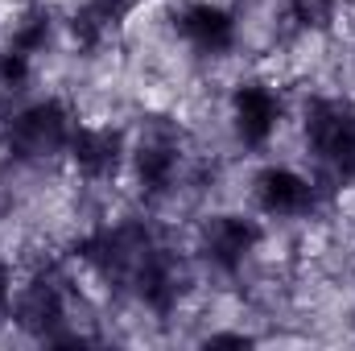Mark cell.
<instances>
[{"instance_id": "16", "label": "cell", "mask_w": 355, "mask_h": 351, "mask_svg": "<svg viewBox=\"0 0 355 351\" xmlns=\"http://www.w3.org/2000/svg\"><path fill=\"white\" fill-rule=\"evenodd\" d=\"M87 8L103 21V25H107V29H116V25L137 8V0H87Z\"/></svg>"}, {"instance_id": "18", "label": "cell", "mask_w": 355, "mask_h": 351, "mask_svg": "<svg viewBox=\"0 0 355 351\" xmlns=\"http://www.w3.org/2000/svg\"><path fill=\"white\" fill-rule=\"evenodd\" d=\"M8 302H12V268L0 261V310H4Z\"/></svg>"}, {"instance_id": "11", "label": "cell", "mask_w": 355, "mask_h": 351, "mask_svg": "<svg viewBox=\"0 0 355 351\" xmlns=\"http://www.w3.org/2000/svg\"><path fill=\"white\" fill-rule=\"evenodd\" d=\"M257 198L268 215H302L314 203V186L285 166H272L257 178Z\"/></svg>"}, {"instance_id": "12", "label": "cell", "mask_w": 355, "mask_h": 351, "mask_svg": "<svg viewBox=\"0 0 355 351\" xmlns=\"http://www.w3.org/2000/svg\"><path fill=\"white\" fill-rule=\"evenodd\" d=\"M285 12H289V21H293L297 29L322 33V29H331V21H335V0H285Z\"/></svg>"}, {"instance_id": "6", "label": "cell", "mask_w": 355, "mask_h": 351, "mask_svg": "<svg viewBox=\"0 0 355 351\" xmlns=\"http://www.w3.org/2000/svg\"><path fill=\"white\" fill-rule=\"evenodd\" d=\"M178 29H182V37H186L198 54H223V50H232V42H236V21H232V12L219 8V4H207V0L182 8Z\"/></svg>"}, {"instance_id": "4", "label": "cell", "mask_w": 355, "mask_h": 351, "mask_svg": "<svg viewBox=\"0 0 355 351\" xmlns=\"http://www.w3.org/2000/svg\"><path fill=\"white\" fill-rule=\"evenodd\" d=\"M257 244H261V228L244 215H215L202 228V257L223 273H236L252 257Z\"/></svg>"}, {"instance_id": "1", "label": "cell", "mask_w": 355, "mask_h": 351, "mask_svg": "<svg viewBox=\"0 0 355 351\" xmlns=\"http://www.w3.org/2000/svg\"><path fill=\"white\" fill-rule=\"evenodd\" d=\"M306 149L314 157L318 182L339 190L355 178V108L343 99L306 103Z\"/></svg>"}, {"instance_id": "10", "label": "cell", "mask_w": 355, "mask_h": 351, "mask_svg": "<svg viewBox=\"0 0 355 351\" xmlns=\"http://www.w3.org/2000/svg\"><path fill=\"white\" fill-rule=\"evenodd\" d=\"M182 268H178V261L166 252V248H157L153 257H149V264L137 273V281H132V289L141 293V302L149 306V310H157V314H170L178 306V298H182Z\"/></svg>"}, {"instance_id": "7", "label": "cell", "mask_w": 355, "mask_h": 351, "mask_svg": "<svg viewBox=\"0 0 355 351\" xmlns=\"http://www.w3.org/2000/svg\"><path fill=\"white\" fill-rule=\"evenodd\" d=\"M137 178H141V186L149 190V194H162V190H170V182L178 174V162H182V145H178V137L170 128H153V132H145L141 137V145H137Z\"/></svg>"}, {"instance_id": "3", "label": "cell", "mask_w": 355, "mask_h": 351, "mask_svg": "<svg viewBox=\"0 0 355 351\" xmlns=\"http://www.w3.org/2000/svg\"><path fill=\"white\" fill-rule=\"evenodd\" d=\"M157 252L153 236L141 228V223H120V228H107L99 236H91L83 244V257H87L103 277L112 281H137V273L149 264V257Z\"/></svg>"}, {"instance_id": "14", "label": "cell", "mask_w": 355, "mask_h": 351, "mask_svg": "<svg viewBox=\"0 0 355 351\" xmlns=\"http://www.w3.org/2000/svg\"><path fill=\"white\" fill-rule=\"evenodd\" d=\"M71 37H75V42H79L83 50H95V46H99V42L107 37V25H103V21H99V17L91 12L87 4H83V8H79V12L71 17Z\"/></svg>"}, {"instance_id": "9", "label": "cell", "mask_w": 355, "mask_h": 351, "mask_svg": "<svg viewBox=\"0 0 355 351\" xmlns=\"http://www.w3.org/2000/svg\"><path fill=\"white\" fill-rule=\"evenodd\" d=\"M12 318H17V327H25L29 335H42V339H46V335L62 323V293H58V285L46 281V277L29 281V285L17 293V302H12Z\"/></svg>"}, {"instance_id": "8", "label": "cell", "mask_w": 355, "mask_h": 351, "mask_svg": "<svg viewBox=\"0 0 355 351\" xmlns=\"http://www.w3.org/2000/svg\"><path fill=\"white\" fill-rule=\"evenodd\" d=\"M67 153H71L79 174L99 182V178L116 174V166H120V132H112V128H75Z\"/></svg>"}, {"instance_id": "5", "label": "cell", "mask_w": 355, "mask_h": 351, "mask_svg": "<svg viewBox=\"0 0 355 351\" xmlns=\"http://www.w3.org/2000/svg\"><path fill=\"white\" fill-rule=\"evenodd\" d=\"M232 120H236V137L244 145H265L281 120V99L261 83H244L232 99Z\"/></svg>"}, {"instance_id": "15", "label": "cell", "mask_w": 355, "mask_h": 351, "mask_svg": "<svg viewBox=\"0 0 355 351\" xmlns=\"http://www.w3.org/2000/svg\"><path fill=\"white\" fill-rule=\"evenodd\" d=\"M25 83H29V54L8 46L0 54V91H21Z\"/></svg>"}, {"instance_id": "17", "label": "cell", "mask_w": 355, "mask_h": 351, "mask_svg": "<svg viewBox=\"0 0 355 351\" xmlns=\"http://www.w3.org/2000/svg\"><path fill=\"white\" fill-rule=\"evenodd\" d=\"M252 339L248 335H211L207 339V348H248Z\"/></svg>"}, {"instance_id": "2", "label": "cell", "mask_w": 355, "mask_h": 351, "mask_svg": "<svg viewBox=\"0 0 355 351\" xmlns=\"http://www.w3.org/2000/svg\"><path fill=\"white\" fill-rule=\"evenodd\" d=\"M71 116L58 99H42V103H29L25 112H17L8 120V153L21 157V162H46L54 153H62L71 145Z\"/></svg>"}, {"instance_id": "13", "label": "cell", "mask_w": 355, "mask_h": 351, "mask_svg": "<svg viewBox=\"0 0 355 351\" xmlns=\"http://www.w3.org/2000/svg\"><path fill=\"white\" fill-rule=\"evenodd\" d=\"M46 37H50V12L33 8V12H25V21L12 29V50H21V54H37V50L46 46Z\"/></svg>"}]
</instances>
